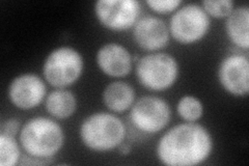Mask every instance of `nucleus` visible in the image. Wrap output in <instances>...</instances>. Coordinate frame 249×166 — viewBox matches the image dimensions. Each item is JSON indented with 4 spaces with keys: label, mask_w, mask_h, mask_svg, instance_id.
Returning <instances> with one entry per match:
<instances>
[{
    "label": "nucleus",
    "mask_w": 249,
    "mask_h": 166,
    "mask_svg": "<svg viewBox=\"0 0 249 166\" xmlns=\"http://www.w3.org/2000/svg\"><path fill=\"white\" fill-rule=\"evenodd\" d=\"M171 118L168 103L159 97L144 96L130 108V121L140 132L156 134L166 128Z\"/></svg>",
    "instance_id": "7"
},
{
    "label": "nucleus",
    "mask_w": 249,
    "mask_h": 166,
    "mask_svg": "<svg viewBox=\"0 0 249 166\" xmlns=\"http://www.w3.org/2000/svg\"><path fill=\"white\" fill-rule=\"evenodd\" d=\"M145 3L154 12L159 14H167L175 12L182 4L180 0H146Z\"/></svg>",
    "instance_id": "19"
},
{
    "label": "nucleus",
    "mask_w": 249,
    "mask_h": 166,
    "mask_svg": "<svg viewBox=\"0 0 249 166\" xmlns=\"http://www.w3.org/2000/svg\"><path fill=\"white\" fill-rule=\"evenodd\" d=\"M47 88L43 79L33 73L21 74L15 77L9 86L11 103L21 110L37 107L44 101Z\"/></svg>",
    "instance_id": "10"
},
{
    "label": "nucleus",
    "mask_w": 249,
    "mask_h": 166,
    "mask_svg": "<svg viewBox=\"0 0 249 166\" xmlns=\"http://www.w3.org/2000/svg\"><path fill=\"white\" fill-rule=\"evenodd\" d=\"M221 88L235 97L249 93V60L242 53H231L225 56L217 71Z\"/></svg>",
    "instance_id": "9"
},
{
    "label": "nucleus",
    "mask_w": 249,
    "mask_h": 166,
    "mask_svg": "<svg viewBox=\"0 0 249 166\" xmlns=\"http://www.w3.org/2000/svg\"><path fill=\"white\" fill-rule=\"evenodd\" d=\"M95 14L104 27L114 31L127 30L138 21L140 3L137 0H98Z\"/></svg>",
    "instance_id": "8"
},
{
    "label": "nucleus",
    "mask_w": 249,
    "mask_h": 166,
    "mask_svg": "<svg viewBox=\"0 0 249 166\" xmlns=\"http://www.w3.org/2000/svg\"><path fill=\"white\" fill-rule=\"evenodd\" d=\"M47 112L57 120H67L77 109V99L74 94L64 89L53 91L46 98Z\"/></svg>",
    "instance_id": "15"
},
{
    "label": "nucleus",
    "mask_w": 249,
    "mask_h": 166,
    "mask_svg": "<svg viewBox=\"0 0 249 166\" xmlns=\"http://www.w3.org/2000/svg\"><path fill=\"white\" fill-rule=\"evenodd\" d=\"M201 6L209 16L222 19L227 18L235 9V3L231 0H205L201 2Z\"/></svg>",
    "instance_id": "18"
},
{
    "label": "nucleus",
    "mask_w": 249,
    "mask_h": 166,
    "mask_svg": "<svg viewBox=\"0 0 249 166\" xmlns=\"http://www.w3.org/2000/svg\"><path fill=\"white\" fill-rule=\"evenodd\" d=\"M135 73L138 82L151 91H165L173 86L180 73L176 57L165 52H153L140 57Z\"/></svg>",
    "instance_id": "4"
},
{
    "label": "nucleus",
    "mask_w": 249,
    "mask_h": 166,
    "mask_svg": "<svg viewBox=\"0 0 249 166\" xmlns=\"http://www.w3.org/2000/svg\"><path fill=\"white\" fill-rule=\"evenodd\" d=\"M19 140L30 158L47 160L60 151L65 142V134L55 121L38 116L23 125Z\"/></svg>",
    "instance_id": "2"
},
{
    "label": "nucleus",
    "mask_w": 249,
    "mask_h": 166,
    "mask_svg": "<svg viewBox=\"0 0 249 166\" xmlns=\"http://www.w3.org/2000/svg\"><path fill=\"white\" fill-rule=\"evenodd\" d=\"M83 71V58L73 47L61 46L52 50L43 66L45 80L53 88L65 89L74 84Z\"/></svg>",
    "instance_id": "5"
},
{
    "label": "nucleus",
    "mask_w": 249,
    "mask_h": 166,
    "mask_svg": "<svg viewBox=\"0 0 249 166\" xmlns=\"http://www.w3.org/2000/svg\"><path fill=\"white\" fill-rule=\"evenodd\" d=\"M225 33L230 41L241 49L249 47V7L242 5L233 9L225 20Z\"/></svg>",
    "instance_id": "13"
},
{
    "label": "nucleus",
    "mask_w": 249,
    "mask_h": 166,
    "mask_svg": "<svg viewBox=\"0 0 249 166\" xmlns=\"http://www.w3.org/2000/svg\"><path fill=\"white\" fill-rule=\"evenodd\" d=\"M177 111L186 122L196 123L204 114V105L198 98L187 94L178 100Z\"/></svg>",
    "instance_id": "16"
},
{
    "label": "nucleus",
    "mask_w": 249,
    "mask_h": 166,
    "mask_svg": "<svg viewBox=\"0 0 249 166\" xmlns=\"http://www.w3.org/2000/svg\"><path fill=\"white\" fill-rule=\"evenodd\" d=\"M79 136L92 152L106 153L119 148L126 137V128L120 117L108 112H96L81 123Z\"/></svg>",
    "instance_id": "3"
},
{
    "label": "nucleus",
    "mask_w": 249,
    "mask_h": 166,
    "mask_svg": "<svg viewBox=\"0 0 249 166\" xmlns=\"http://www.w3.org/2000/svg\"><path fill=\"white\" fill-rule=\"evenodd\" d=\"M96 61L99 69L107 76L122 78L131 72L133 57L126 47L108 43L98 50Z\"/></svg>",
    "instance_id": "12"
},
{
    "label": "nucleus",
    "mask_w": 249,
    "mask_h": 166,
    "mask_svg": "<svg viewBox=\"0 0 249 166\" xmlns=\"http://www.w3.org/2000/svg\"><path fill=\"white\" fill-rule=\"evenodd\" d=\"M169 29L166 23L155 16H144L138 19L133 29V37L139 48L145 51H157L167 46Z\"/></svg>",
    "instance_id": "11"
},
{
    "label": "nucleus",
    "mask_w": 249,
    "mask_h": 166,
    "mask_svg": "<svg viewBox=\"0 0 249 166\" xmlns=\"http://www.w3.org/2000/svg\"><path fill=\"white\" fill-rule=\"evenodd\" d=\"M21 124L17 118H9L0 126V134L15 137L21 131Z\"/></svg>",
    "instance_id": "20"
},
{
    "label": "nucleus",
    "mask_w": 249,
    "mask_h": 166,
    "mask_svg": "<svg viewBox=\"0 0 249 166\" xmlns=\"http://www.w3.org/2000/svg\"><path fill=\"white\" fill-rule=\"evenodd\" d=\"M119 151L122 155H128L131 153V147L129 145H126V144H122L120 147H119Z\"/></svg>",
    "instance_id": "21"
},
{
    "label": "nucleus",
    "mask_w": 249,
    "mask_h": 166,
    "mask_svg": "<svg viewBox=\"0 0 249 166\" xmlns=\"http://www.w3.org/2000/svg\"><path fill=\"white\" fill-rule=\"evenodd\" d=\"M213 151L210 131L196 123H185L170 128L160 138L156 152L167 166H194L205 162Z\"/></svg>",
    "instance_id": "1"
},
{
    "label": "nucleus",
    "mask_w": 249,
    "mask_h": 166,
    "mask_svg": "<svg viewBox=\"0 0 249 166\" xmlns=\"http://www.w3.org/2000/svg\"><path fill=\"white\" fill-rule=\"evenodd\" d=\"M210 23V16L201 5L189 3L178 9L171 16L168 29L178 43L191 45L208 34Z\"/></svg>",
    "instance_id": "6"
},
{
    "label": "nucleus",
    "mask_w": 249,
    "mask_h": 166,
    "mask_svg": "<svg viewBox=\"0 0 249 166\" xmlns=\"http://www.w3.org/2000/svg\"><path fill=\"white\" fill-rule=\"evenodd\" d=\"M20 156V148L15 137L0 134V165L13 166L17 164Z\"/></svg>",
    "instance_id": "17"
},
{
    "label": "nucleus",
    "mask_w": 249,
    "mask_h": 166,
    "mask_svg": "<svg viewBox=\"0 0 249 166\" xmlns=\"http://www.w3.org/2000/svg\"><path fill=\"white\" fill-rule=\"evenodd\" d=\"M104 105L113 112H124L130 109L135 102V90L123 81L109 83L103 91Z\"/></svg>",
    "instance_id": "14"
}]
</instances>
